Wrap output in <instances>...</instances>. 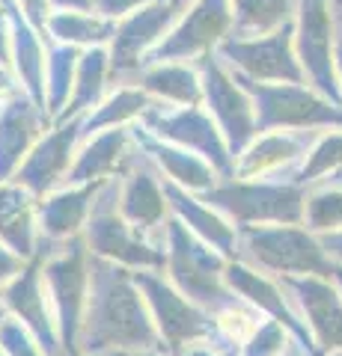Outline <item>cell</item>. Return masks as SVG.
Wrapping results in <instances>:
<instances>
[{
  "instance_id": "1",
  "label": "cell",
  "mask_w": 342,
  "mask_h": 356,
  "mask_svg": "<svg viewBox=\"0 0 342 356\" xmlns=\"http://www.w3.org/2000/svg\"><path fill=\"white\" fill-rule=\"evenodd\" d=\"M155 348H161V339L146 297L140 291L137 273L93 255L90 297L84 309L78 350L90 356H125Z\"/></svg>"
},
{
  "instance_id": "2",
  "label": "cell",
  "mask_w": 342,
  "mask_h": 356,
  "mask_svg": "<svg viewBox=\"0 0 342 356\" xmlns=\"http://www.w3.org/2000/svg\"><path fill=\"white\" fill-rule=\"evenodd\" d=\"M226 255H220L194 232H187L179 220L170 217L167 232H164V276L187 300L212 312L215 318L224 315L226 309L244 303L226 285Z\"/></svg>"
},
{
  "instance_id": "3",
  "label": "cell",
  "mask_w": 342,
  "mask_h": 356,
  "mask_svg": "<svg viewBox=\"0 0 342 356\" xmlns=\"http://www.w3.org/2000/svg\"><path fill=\"white\" fill-rule=\"evenodd\" d=\"M238 261L259 267L271 276H334L336 264L322 243V235L304 222H274V226L238 229Z\"/></svg>"
},
{
  "instance_id": "4",
  "label": "cell",
  "mask_w": 342,
  "mask_h": 356,
  "mask_svg": "<svg viewBox=\"0 0 342 356\" xmlns=\"http://www.w3.org/2000/svg\"><path fill=\"white\" fill-rule=\"evenodd\" d=\"M306 187L295 178H220L208 193L220 214H226L238 229L244 226H274V222H304Z\"/></svg>"
},
{
  "instance_id": "5",
  "label": "cell",
  "mask_w": 342,
  "mask_h": 356,
  "mask_svg": "<svg viewBox=\"0 0 342 356\" xmlns=\"http://www.w3.org/2000/svg\"><path fill=\"white\" fill-rule=\"evenodd\" d=\"M84 243L95 259L114 261L128 270H164V247L134 229L119 211V178L98 184Z\"/></svg>"
},
{
  "instance_id": "6",
  "label": "cell",
  "mask_w": 342,
  "mask_h": 356,
  "mask_svg": "<svg viewBox=\"0 0 342 356\" xmlns=\"http://www.w3.org/2000/svg\"><path fill=\"white\" fill-rule=\"evenodd\" d=\"M42 270H45V288L51 297V309L57 318V332L63 350H78V336L84 324V309L90 297V250L84 238L48 243L42 241Z\"/></svg>"
},
{
  "instance_id": "7",
  "label": "cell",
  "mask_w": 342,
  "mask_h": 356,
  "mask_svg": "<svg viewBox=\"0 0 342 356\" xmlns=\"http://www.w3.org/2000/svg\"><path fill=\"white\" fill-rule=\"evenodd\" d=\"M137 282L143 297H146L149 315L155 321L161 350H167L170 356H182L194 344L224 339L212 312H205L194 300H187L164 276V270H137Z\"/></svg>"
},
{
  "instance_id": "8",
  "label": "cell",
  "mask_w": 342,
  "mask_h": 356,
  "mask_svg": "<svg viewBox=\"0 0 342 356\" xmlns=\"http://www.w3.org/2000/svg\"><path fill=\"white\" fill-rule=\"evenodd\" d=\"M256 104L262 131H330L342 128V104L310 83H253L244 81Z\"/></svg>"
},
{
  "instance_id": "9",
  "label": "cell",
  "mask_w": 342,
  "mask_h": 356,
  "mask_svg": "<svg viewBox=\"0 0 342 356\" xmlns=\"http://www.w3.org/2000/svg\"><path fill=\"white\" fill-rule=\"evenodd\" d=\"M196 69L203 77V107L217 122L229 152L238 158L259 134L256 104H253L250 89L220 60V54H208V57L196 60Z\"/></svg>"
},
{
  "instance_id": "10",
  "label": "cell",
  "mask_w": 342,
  "mask_h": 356,
  "mask_svg": "<svg viewBox=\"0 0 342 356\" xmlns=\"http://www.w3.org/2000/svg\"><path fill=\"white\" fill-rule=\"evenodd\" d=\"M339 24L330 0H297L295 13V51L306 83L342 104V86L336 74Z\"/></svg>"
},
{
  "instance_id": "11",
  "label": "cell",
  "mask_w": 342,
  "mask_h": 356,
  "mask_svg": "<svg viewBox=\"0 0 342 356\" xmlns=\"http://www.w3.org/2000/svg\"><path fill=\"white\" fill-rule=\"evenodd\" d=\"M179 0H155L134 9L131 15L116 21L114 39L107 44L110 54V72H114V86L116 83H134L140 69L149 63L155 48L164 42V36L173 30L176 18L182 15Z\"/></svg>"
},
{
  "instance_id": "12",
  "label": "cell",
  "mask_w": 342,
  "mask_h": 356,
  "mask_svg": "<svg viewBox=\"0 0 342 356\" xmlns=\"http://www.w3.org/2000/svg\"><path fill=\"white\" fill-rule=\"evenodd\" d=\"M220 60L241 81L253 83H306L301 60L295 51V21L265 36L226 39L217 48Z\"/></svg>"
},
{
  "instance_id": "13",
  "label": "cell",
  "mask_w": 342,
  "mask_h": 356,
  "mask_svg": "<svg viewBox=\"0 0 342 356\" xmlns=\"http://www.w3.org/2000/svg\"><path fill=\"white\" fill-rule=\"evenodd\" d=\"M140 128L149 131L152 137H158V140H167V143H176V146H182V149L203 154L224 178L235 175V154L229 152L217 122L212 119V113H208L203 104H196V107L155 104L146 116H143Z\"/></svg>"
},
{
  "instance_id": "14",
  "label": "cell",
  "mask_w": 342,
  "mask_h": 356,
  "mask_svg": "<svg viewBox=\"0 0 342 356\" xmlns=\"http://www.w3.org/2000/svg\"><path fill=\"white\" fill-rule=\"evenodd\" d=\"M233 36V6L229 0H194L182 9L173 30L164 36L149 63L155 60H179L196 63L217 54V48Z\"/></svg>"
},
{
  "instance_id": "15",
  "label": "cell",
  "mask_w": 342,
  "mask_h": 356,
  "mask_svg": "<svg viewBox=\"0 0 342 356\" xmlns=\"http://www.w3.org/2000/svg\"><path fill=\"white\" fill-rule=\"evenodd\" d=\"M81 143H84V119H57L33 146V152L21 163L13 181L27 187L36 199L60 191V187L69 184Z\"/></svg>"
},
{
  "instance_id": "16",
  "label": "cell",
  "mask_w": 342,
  "mask_h": 356,
  "mask_svg": "<svg viewBox=\"0 0 342 356\" xmlns=\"http://www.w3.org/2000/svg\"><path fill=\"white\" fill-rule=\"evenodd\" d=\"M119 211L134 229L164 247V232L170 222V199H167V178L158 172L146 149L128 166L125 175H119Z\"/></svg>"
},
{
  "instance_id": "17",
  "label": "cell",
  "mask_w": 342,
  "mask_h": 356,
  "mask_svg": "<svg viewBox=\"0 0 342 356\" xmlns=\"http://www.w3.org/2000/svg\"><path fill=\"white\" fill-rule=\"evenodd\" d=\"M283 285L310 330L316 353L342 350V291L334 276H286Z\"/></svg>"
},
{
  "instance_id": "18",
  "label": "cell",
  "mask_w": 342,
  "mask_h": 356,
  "mask_svg": "<svg viewBox=\"0 0 342 356\" xmlns=\"http://www.w3.org/2000/svg\"><path fill=\"white\" fill-rule=\"evenodd\" d=\"M226 285L233 288V294H238L247 306L256 309L259 315L280 321V324L295 336V341L301 344L310 356H318L316 344L310 339V330L304 327V321H301V315H297V309H295L292 297H289V291H286L280 276L262 273L259 267L233 259L226 264Z\"/></svg>"
},
{
  "instance_id": "19",
  "label": "cell",
  "mask_w": 342,
  "mask_h": 356,
  "mask_svg": "<svg viewBox=\"0 0 342 356\" xmlns=\"http://www.w3.org/2000/svg\"><path fill=\"white\" fill-rule=\"evenodd\" d=\"M0 303L6 306L9 318L21 321L33 336H36L51 353H63L60 332H57V318L51 309V297L45 288V270H42V255L36 252L24 264L13 282L6 288H0Z\"/></svg>"
},
{
  "instance_id": "20",
  "label": "cell",
  "mask_w": 342,
  "mask_h": 356,
  "mask_svg": "<svg viewBox=\"0 0 342 356\" xmlns=\"http://www.w3.org/2000/svg\"><path fill=\"white\" fill-rule=\"evenodd\" d=\"M322 131H262L235 158L238 178H295Z\"/></svg>"
},
{
  "instance_id": "21",
  "label": "cell",
  "mask_w": 342,
  "mask_h": 356,
  "mask_svg": "<svg viewBox=\"0 0 342 356\" xmlns=\"http://www.w3.org/2000/svg\"><path fill=\"white\" fill-rule=\"evenodd\" d=\"M140 154V137L134 128H107L84 137L75 158L69 184H102L128 172Z\"/></svg>"
},
{
  "instance_id": "22",
  "label": "cell",
  "mask_w": 342,
  "mask_h": 356,
  "mask_svg": "<svg viewBox=\"0 0 342 356\" xmlns=\"http://www.w3.org/2000/svg\"><path fill=\"white\" fill-rule=\"evenodd\" d=\"M51 125V113L27 92H18L13 102L0 104V181H13Z\"/></svg>"
},
{
  "instance_id": "23",
  "label": "cell",
  "mask_w": 342,
  "mask_h": 356,
  "mask_svg": "<svg viewBox=\"0 0 342 356\" xmlns=\"http://www.w3.org/2000/svg\"><path fill=\"white\" fill-rule=\"evenodd\" d=\"M167 199H170V214L173 220H179L187 232H194L200 241H205L208 247H215L220 255H226L229 261L238 255V238L241 232L226 214L205 202L200 193H191L185 187L167 181Z\"/></svg>"
},
{
  "instance_id": "24",
  "label": "cell",
  "mask_w": 342,
  "mask_h": 356,
  "mask_svg": "<svg viewBox=\"0 0 342 356\" xmlns=\"http://www.w3.org/2000/svg\"><path fill=\"white\" fill-rule=\"evenodd\" d=\"M98 184H65L60 191L39 199V229L42 241L65 243L84 238V229L90 222L93 202Z\"/></svg>"
},
{
  "instance_id": "25",
  "label": "cell",
  "mask_w": 342,
  "mask_h": 356,
  "mask_svg": "<svg viewBox=\"0 0 342 356\" xmlns=\"http://www.w3.org/2000/svg\"><path fill=\"white\" fill-rule=\"evenodd\" d=\"M0 243L27 261L42 247L39 199L18 181H0Z\"/></svg>"
},
{
  "instance_id": "26",
  "label": "cell",
  "mask_w": 342,
  "mask_h": 356,
  "mask_svg": "<svg viewBox=\"0 0 342 356\" xmlns=\"http://www.w3.org/2000/svg\"><path fill=\"white\" fill-rule=\"evenodd\" d=\"M137 137H140V146L146 149V154L152 158V163L158 166V172L167 178V181L185 187V191L203 196V193L212 191L220 178H224L212 163L203 158V154H196L191 149H182V146H176V143L152 137V134L143 131L140 125H137Z\"/></svg>"
},
{
  "instance_id": "27",
  "label": "cell",
  "mask_w": 342,
  "mask_h": 356,
  "mask_svg": "<svg viewBox=\"0 0 342 356\" xmlns=\"http://www.w3.org/2000/svg\"><path fill=\"white\" fill-rule=\"evenodd\" d=\"M13 9V72L18 77L21 89L45 107V74H48V36L36 30L30 21L18 13V6L9 0ZM48 110V107H45Z\"/></svg>"
},
{
  "instance_id": "28",
  "label": "cell",
  "mask_w": 342,
  "mask_h": 356,
  "mask_svg": "<svg viewBox=\"0 0 342 356\" xmlns=\"http://www.w3.org/2000/svg\"><path fill=\"white\" fill-rule=\"evenodd\" d=\"M134 83H140L152 95V102L164 107L203 104V77L196 63H179V60L146 63L134 77Z\"/></svg>"
},
{
  "instance_id": "29",
  "label": "cell",
  "mask_w": 342,
  "mask_h": 356,
  "mask_svg": "<svg viewBox=\"0 0 342 356\" xmlns=\"http://www.w3.org/2000/svg\"><path fill=\"white\" fill-rule=\"evenodd\" d=\"M110 89H114V72H110L107 48H86L78 63V77H75L72 98L60 119H84L104 102Z\"/></svg>"
},
{
  "instance_id": "30",
  "label": "cell",
  "mask_w": 342,
  "mask_h": 356,
  "mask_svg": "<svg viewBox=\"0 0 342 356\" xmlns=\"http://www.w3.org/2000/svg\"><path fill=\"white\" fill-rule=\"evenodd\" d=\"M155 107L152 95L140 83H116L93 113L84 116V137L107 128H134Z\"/></svg>"
},
{
  "instance_id": "31",
  "label": "cell",
  "mask_w": 342,
  "mask_h": 356,
  "mask_svg": "<svg viewBox=\"0 0 342 356\" xmlns=\"http://www.w3.org/2000/svg\"><path fill=\"white\" fill-rule=\"evenodd\" d=\"M116 21L104 18L95 9H54L48 18V39L75 44V48H107L114 39Z\"/></svg>"
},
{
  "instance_id": "32",
  "label": "cell",
  "mask_w": 342,
  "mask_h": 356,
  "mask_svg": "<svg viewBox=\"0 0 342 356\" xmlns=\"http://www.w3.org/2000/svg\"><path fill=\"white\" fill-rule=\"evenodd\" d=\"M233 6V36L229 39H247L265 36L295 21L297 0H229Z\"/></svg>"
},
{
  "instance_id": "33",
  "label": "cell",
  "mask_w": 342,
  "mask_h": 356,
  "mask_svg": "<svg viewBox=\"0 0 342 356\" xmlns=\"http://www.w3.org/2000/svg\"><path fill=\"white\" fill-rule=\"evenodd\" d=\"M81 48L63 42H48V74H45V107L51 119H60L65 104L72 98L75 77H78V63H81Z\"/></svg>"
},
{
  "instance_id": "34",
  "label": "cell",
  "mask_w": 342,
  "mask_h": 356,
  "mask_svg": "<svg viewBox=\"0 0 342 356\" xmlns=\"http://www.w3.org/2000/svg\"><path fill=\"white\" fill-rule=\"evenodd\" d=\"M339 170H342V128H330L316 137L310 154H306V161L295 175V181H301L310 191V187L322 184L325 178L336 175Z\"/></svg>"
},
{
  "instance_id": "35",
  "label": "cell",
  "mask_w": 342,
  "mask_h": 356,
  "mask_svg": "<svg viewBox=\"0 0 342 356\" xmlns=\"http://www.w3.org/2000/svg\"><path fill=\"white\" fill-rule=\"evenodd\" d=\"M304 226L313 229L316 235L342 229V187L339 184H316L306 193V211Z\"/></svg>"
},
{
  "instance_id": "36",
  "label": "cell",
  "mask_w": 342,
  "mask_h": 356,
  "mask_svg": "<svg viewBox=\"0 0 342 356\" xmlns=\"http://www.w3.org/2000/svg\"><path fill=\"white\" fill-rule=\"evenodd\" d=\"M292 344H295V336L280 321L262 315L256 330L250 332V339L241 344V356H286Z\"/></svg>"
},
{
  "instance_id": "37",
  "label": "cell",
  "mask_w": 342,
  "mask_h": 356,
  "mask_svg": "<svg viewBox=\"0 0 342 356\" xmlns=\"http://www.w3.org/2000/svg\"><path fill=\"white\" fill-rule=\"evenodd\" d=\"M0 348L6 356H57L15 318H6L0 324Z\"/></svg>"
},
{
  "instance_id": "38",
  "label": "cell",
  "mask_w": 342,
  "mask_h": 356,
  "mask_svg": "<svg viewBox=\"0 0 342 356\" xmlns=\"http://www.w3.org/2000/svg\"><path fill=\"white\" fill-rule=\"evenodd\" d=\"M217 330H220V336H224L229 344H244L250 339V332L256 330V324L262 321V315L253 306L247 303H241V306H233V309H226L224 315H217Z\"/></svg>"
},
{
  "instance_id": "39",
  "label": "cell",
  "mask_w": 342,
  "mask_h": 356,
  "mask_svg": "<svg viewBox=\"0 0 342 356\" xmlns=\"http://www.w3.org/2000/svg\"><path fill=\"white\" fill-rule=\"evenodd\" d=\"M13 3L18 6V13L24 15L33 27L42 30L48 36V18L54 15V3H51V0H13Z\"/></svg>"
},
{
  "instance_id": "40",
  "label": "cell",
  "mask_w": 342,
  "mask_h": 356,
  "mask_svg": "<svg viewBox=\"0 0 342 356\" xmlns=\"http://www.w3.org/2000/svg\"><path fill=\"white\" fill-rule=\"evenodd\" d=\"M146 3H155V0H95V13H102L110 21H119Z\"/></svg>"
},
{
  "instance_id": "41",
  "label": "cell",
  "mask_w": 342,
  "mask_h": 356,
  "mask_svg": "<svg viewBox=\"0 0 342 356\" xmlns=\"http://www.w3.org/2000/svg\"><path fill=\"white\" fill-rule=\"evenodd\" d=\"M24 264H27V259H21V255L9 250L6 243H0V288H6L13 282L15 276L24 270Z\"/></svg>"
},
{
  "instance_id": "42",
  "label": "cell",
  "mask_w": 342,
  "mask_h": 356,
  "mask_svg": "<svg viewBox=\"0 0 342 356\" xmlns=\"http://www.w3.org/2000/svg\"><path fill=\"white\" fill-rule=\"evenodd\" d=\"M13 60V9L9 0H0V63Z\"/></svg>"
},
{
  "instance_id": "43",
  "label": "cell",
  "mask_w": 342,
  "mask_h": 356,
  "mask_svg": "<svg viewBox=\"0 0 342 356\" xmlns=\"http://www.w3.org/2000/svg\"><path fill=\"white\" fill-rule=\"evenodd\" d=\"M182 356H241V348L238 344H229L226 339H220V341L194 344V348H187Z\"/></svg>"
},
{
  "instance_id": "44",
  "label": "cell",
  "mask_w": 342,
  "mask_h": 356,
  "mask_svg": "<svg viewBox=\"0 0 342 356\" xmlns=\"http://www.w3.org/2000/svg\"><path fill=\"white\" fill-rule=\"evenodd\" d=\"M18 92H24V89H21L18 77H15V72H13V65H9V63H0V104L13 102Z\"/></svg>"
},
{
  "instance_id": "45",
  "label": "cell",
  "mask_w": 342,
  "mask_h": 356,
  "mask_svg": "<svg viewBox=\"0 0 342 356\" xmlns=\"http://www.w3.org/2000/svg\"><path fill=\"white\" fill-rule=\"evenodd\" d=\"M322 243H325V250L330 255V261H334L336 267H342V229L322 235Z\"/></svg>"
},
{
  "instance_id": "46",
  "label": "cell",
  "mask_w": 342,
  "mask_h": 356,
  "mask_svg": "<svg viewBox=\"0 0 342 356\" xmlns=\"http://www.w3.org/2000/svg\"><path fill=\"white\" fill-rule=\"evenodd\" d=\"M54 9H95V0H51Z\"/></svg>"
},
{
  "instance_id": "47",
  "label": "cell",
  "mask_w": 342,
  "mask_h": 356,
  "mask_svg": "<svg viewBox=\"0 0 342 356\" xmlns=\"http://www.w3.org/2000/svg\"><path fill=\"white\" fill-rule=\"evenodd\" d=\"M286 356H310V353H306L304 348H301V344H292V348H289V353H286ZM318 356H342V350H330V353H318Z\"/></svg>"
},
{
  "instance_id": "48",
  "label": "cell",
  "mask_w": 342,
  "mask_h": 356,
  "mask_svg": "<svg viewBox=\"0 0 342 356\" xmlns=\"http://www.w3.org/2000/svg\"><path fill=\"white\" fill-rule=\"evenodd\" d=\"M336 74H339V86H342V33H339V44H336Z\"/></svg>"
},
{
  "instance_id": "49",
  "label": "cell",
  "mask_w": 342,
  "mask_h": 356,
  "mask_svg": "<svg viewBox=\"0 0 342 356\" xmlns=\"http://www.w3.org/2000/svg\"><path fill=\"white\" fill-rule=\"evenodd\" d=\"M125 356H170V353L161 350V348H155V350H140V353H125Z\"/></svg>"
},
{
  "instance_id": "50",
  "label": "cell",
  "mask_w": 342,
  "mask_h": 356,
  "mask_svg": "<svg viewBox=\"0 0 342 356\" xmlns=\"http://www.w3.org/2000/svg\"><path fill=\"white\" fill-rule=\"evenodd\" d=\"M334 3V13H336V21H342V0H330Z\"/></svg>"
},
{
  "instance_id": "51",
  "label": "cell",
  "mask_w": 342,
  "mask_h": 356,
  "mask_svg": "<svg viewBox=\"0 0 342 356\" xmlns=\"http://www.w3.org/2000/svg\"><path fill=\"white\" fill-rule=\"evenodd\" d=\"M334 280H336V285H339V291H342V267H336V270H334Z\"/></svg>"
},
{
  "instance_id": "52",
  "label": "cell",
  "mask_w": 342,
  "mask_h": 356,
  "mask_svg": "<svg viewBox=\"0 0 342 356\" xmlns=\"http://www.w3.org/2000/svg\"><path fill=\"white\" fill-rule=\"evenodd\" d=\"M60 356H90V353H84V350H63Z\"/></svg>"
},
{
  "instance_id": "53",
  "label": "cell",
  "mask_w": 342,
  "mask_h": 356,
  "mask_svg": "<svg viewBox=\"0 0 342 356\" xmlns=\"http://www.w3.org/2000/svg\"><path fill=\"white\" fill-rule=\"evenodd\" d=\"M6 318H9V312H6V306H3V303H0V324H3Z\"/></svg>"
},
{
  "instance_id": "54",
  "label": "cell",
  "mask_w": 342,
  "mask_h": 356,
  "mask_svg": "<svg viewBox=\"0 0 342 356\" xmlns=\"http://www.w3.org/2000/svg\"><path fill=\"white\" fill-rule=\"evenodd\" d=\"M179 3H182V6H187V3H194V0H179Z\"/></svg>"
},
{
  "instance_id": "55",
  "label": "cell",
  "mask_w": 342,
  "mask_h": 356,
  "mask_svg": "<svg viewBox=\"0 0 342 356\" xmlns=\"http://www.w3.org/2000/svg\"><path fill=\"white\" fill-rule=\"evenodd\" d=\"M336 24H339V33H342V21H336Z\"/></svg>"
},
{
  "instance_id": "56",
  "label": "cell",
  "mask_w": 342,
  "mask_h": 356,
  "mask_svg": "<svg viewBox=\"0 0 342 356\" xmlns=\"http://www.w3.org/2000/svg\"><path fill=\"white\" fill-rule=\"evenodd\" d=\"M0 356H6V353H3V348H0Z\"/></svg>"
}]
</instances>
